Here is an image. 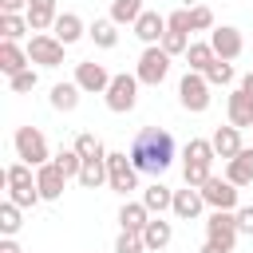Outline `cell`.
Masks as SVG:
<instances>
[{"instance_id":"25","label":"cell","mask_w":253,"mask_h":253,"mask_svg":"<svg viewBox=\"0 0 253 253\" xmlns=\"http://www.w3.org/2000/svg\"><path fill=\"white\" fill-rule=\"evenodd\" d=\"M79 95H83V91H79V83L71 79V83H55V87H51V95H47V103H51L55 111L71 115V111L79 107Z\"/></svg>"},{"instance_id":"30","label":"cell","mask_w":253,"mask_h":253,"mask_svg":"<svg viewBox=\"0 0 253 253\" xmlns=\"http://www.w3.org/2000/svg\"><path fill=\"white\" fill-rule=\"evenodd\" d=\"M213 59H217V55H213V47H210V43H190V51H186L190 71H198V75H206Z\"/></svg>"},{"instance_id":"4","label":"cell","mask_w":253,"mask_h":253,"mask_svg":"<svg viewBox=\"0 0 253 253\" xmlns=\"http://www.w3.org/2000/svg\"><path fill=\"white\" fill-rule=\"evenodd\" d=\"M16 158L20 162H28V166H47V158H51V150H47V138H43V130L40 126H16Z\"/></svg>"},{"instance_id":"38","label":"cell","mask_w":253,"mask_h":253,"mask_svg":"<svg viewBox=\"0 0 253 253\" xmlns=\"http://www.w3.org/2000/svg\"><path fill=\"white\" fill-rule=\"evenodd\" d=\"M36 83H40L36 67H28V71H20V75H12V79H8V87H12L16 95H28V91H36Z\"/></svg>"},{"instance_id":"22","label":"cell","mask_w":253,"mask_h":253,"mask_svg":"<svg viewBox=\"0 0 253 253\" xmlns=\"http://www.w3.org/2000/svg\"><path fill=\"white\" fill-rule=\"evenodd\" d=\"M225 111H229V126H237V130H245V126H253V99L237 87L233 95H229V103H225Z\"/></svg>"},{"instance_id":"34","label":"cell","mask_w":253,"mask_h":253,"mask_svg":"<svg viewBox=\"0 0 253 253\" xmlns=\"http://www.w3.org/2000/svg\"><path fill=\"white\" fill-rule=\"evenodd\" d=\"M206 83H210V87H225V83H233V63L213 59V63H210V71H206Z\"/></svg>"},{"instance_id":"14","label":"cell","mask_w":253,"mask_h":253,"mask_svg":"<svg viewBox=\"0 0 253 253\" xmlns=\"http://www.w3.org/2000/svg\"><path fill=\"white\" fill-rule=\"evenodd\" d=\"M36 186H40V198H43V202H55V198H63L67 174H63L55 162H47V166H40V170H36Z\"/></svg>"},{"instance_id":"18","label":"cell","mask_w":253,"mask_h":253,"mask_svg":"<svg viewBox=\"0 0 253 253\" xmlns=\"http://www.w3.org/2000/svg\"><path fill=\"white\" fill-rule=\"evenodd\" d=\"M150 210L142 206V202H123L119 206V225H123V233H142L146 225H150Z\"/></svg>"},{"instance_id":"27","label":"cell","mask_w":253,"mask_h":253,"mask_svg":"<svg viewBox=\"0 0 253 253\" xmlns=\"http://www.w3.org/2000/svg\"><path fill=\"white\" fill-rule=\"evenodd\" d=\"M115 28H119L115 20H95V24L87 28V36L95 40V47H103V51H111V47L119 43V32H115Z\"/></svg>"},{"instance_id":"19","label":"cell","mask_w":253,"mask_h":253,"mask_svg":"<svg viewBox=\"0 0 253 253\" xmlns=\"http://www.w3.org/2000/svg\"><path fill=\"white\" fill-rule=\"evenodd\" d=\"M221 178H229L237 190L249 186V182H253V146H241V154L225 162V174H221Z\"/></svg>"},{"instance_id":"45","label":"cell","mask_w":253,"mask_h":253,"mask_svg":"<svg viewBox=\"0 0 253 253\" xmlns=\"http://www.w3.org/2000/svg\"><path fill=\"white\" fill-rule=\"evenodd\" d=\"M241 91H245V95H249V99H253V71H249V75H245V79H241Z\"/></svg>"},{"instance_id":"17","label":"cell","mask_w":253,"mask_h":253,"mask_svg":"<svg viewBox=\"0 0 253 253\" xmlns=\"http://www.w3.org/2000/svg\"><path fill=\"white\" fill-rule=\"evenodd\" d=\"M202 206H206V198H202V190H194V186H186V190H174V217H182V221H194L198 213H202Z\"/></svg>"},{"instance_id":"6","label":"cell","mask_w":253,"mask_h":253,"mask_svg":"<svg viewBox=\"0 0 253 253\" xmlns=\"http://www.w3.org/2000/svg\"><path fill=\"white\" fill-rule=\"evenodd\" d=\"M107 186L115 190V194H130V190H138V170H134V162H130V154H123V150H107Z\"/></svg>"},{"instance_id":"42","label":"cell","mask_w":253,"mask_h":253,"mask_svg":"<svg viewBox=\"0 0 253 253\" xmlns=\"http://www.w3.org/2000/svg\"><path fill=\"white\" fill-rule=\"evenodd\" d=\"M0 12H16V16H24V12H28V0H0Z\"/></svg>"},{"instance_id":"15","label":"cell","mask_w":253,"mask_h":253,"mask_svg":"<svg viewBox=\"0 0 253 253\" xmlns=\"http://www.w3.org/2000/svg\"><path fill=\"white\" fill-rule=\"evenodd\" d=\"M28 24H32V32L40 36V32H47V28H55V20H59V8H55V0H28Z\"/></svg>"},{"instance_id":"21","label":"cell","mask_w":253,"mask_h":253,"mask_svg":"<svg viewBox=\"0 0 253 253\" xmlns=\"http://www.w3.org/2000/svg\"><path fill=\"white\" fill-rule=\"evenodd\" d=\"M134 36L150 47V43H162V36H166V16H158V12H142L138 20H134Z\"/></svg>"},{"instance_id":"33","label":"cell","mask_w":253,"mask_h":253,"mask_svg":"<svg viewBox=\"0 0 253 253\" xmlns=\"http://www.w3.org/2000/svg\"><path fill=\"white\" fill-rule=\"evenodd\" d=\"M20 225H24L20 206H16V202H4V206H0V233H4V237H16Z\"/></svg>"},{"instance_id":"16","label":"cell","mask_w":253,"mask_h":253,"mask_svg":"<svg viewBox=\"0 0 253 253\" xmlns=\"http://www.w3.org/2000/svg\"><path fill=\"white\" fill-rule=\"evenodd\" d=\"M28 47H20V43H12V40H0V71L12 79V75H20V71H28Z\"/></svg>"},{"instance_id":"8","label":"cell","mask_w":253,"mask_h":253,"mask_svg":"<svg viewBox=\"0 0 253 253\" xmlns=\"http://www.w3.org/2000/svg\"><path fill=\"white\" fill-rule=\"evenodd\" d=\"M134 103H138V75L119 71L111 79V87H107V107L115 115H126V111H134Z\"/></svg>"},{"instance_id":"37","label":"cell","mask_w":253,"mask_h":253,"mask_svg":"<svg viewBox=\"0 0 253 253\" xmlns=\"http://www.w3.org/2000/svg\"><path fill=\"white\" fill-rule=\"evenodd\" d=\"M162 51L174 59V55H186L190 51V36H182V32H166L162 36Z\"/></svg>"},{"instance_id":"7","label":"cell","mask_w":253,"mask_h":253,"mask_svg":"<svg viewBox=\"0 0 253 253\" xmlns=\"http://www.w3.org/2000/svg\"><path fill=\"white\" fill-rule=\"evenodd\" d=\"M134 75H138V83H142V87H158V83L170 75V55L162 51V43H150V47L138 55Z\"/></svg>"},{"instance_id":"20","label":"cell","mask_w":253,"mask_h":253,"mask_svg":"<svg viewBox=\"0 0 253 253\" xmlns=\"http://www.w3.org/2000/svg\"><path fill=\"white\" fill-rule=\"evenodd\" d=\"M51 36H55L63 47H71V43H79V40L87 36V28H83V20H79L75 12H59V20H55Z\"/></svg>"},{"instance_id":"2","label":"cell","mask_w":253,"mask_h":253,"mask_svg":"<svg viewBox=\"0 0 253 253\" xmlns=\"http://www.w3.org/2000/svg\"><path fill=\"white\" fill-rule=\"evenodd\" d=\"M213 142L210 138H190L186 142V150H182V178H186V186H194V190H202L210 178H213Z\"/></svg>"},{"instance_id":"41","label":"cell","mask_w":253,"mask_h":253,"mask_svg":"<svg viewBox=\"0 0 253 253\" xmlns=\"http://www.w3.org/2000/svg\"><path fill=\"white\" fill-rule=\"evenodd\" d=\"M237 229L253 237V206H241V210H237Z\"/></svg>"},{"instance_id":"43","label":"cell","mask_w":253,"mask_h":253,"mask_svg":"<svg viewBox=\"0 0 253 253\" xmlns=\"http://www.w3.org/2000/svg\"><path fill=\"white\" fill-rule=\"evenodd\" d=\"M0 253H24V249H20L12 237H4V241H0Z\"/></svg>"},{"instance_id":"39","label":"cell","mask_w":253,"mask_h":253,"mask_svg":"<svg viewBox=\"0 0 253 253\" xmlns=\"http://www.w3.org/2000/svg\"><path fill=\"white\" fill-rule=\"evenodd\" d=\"M115 253H146L142 233H119L115 237Z\"/></svg>"},{"instance_id":"31","label":"cell","mask_w":253,"mask_h":253,"mask_svg":"<svg viewBox=\"0 0 253 253\" xmlns=\"http://www.w3.org/2000/svg\"><path fill=\"white\" fill-rule=\"evenodd\" d=\"M75 154H79L83 162H103V158H107V146H103L95 134H79V138H75Z\"/></svg>"},{"instance_id":"36","label":"cell","mask_w":253,"mask_h":253,"mask_svg":"<svg viewBox=\"0 0 253 253\" xmlns=\"http://www.w3.org/2000/svg\"><path fill=\"white\" fill-rule=\"evenodd\" d=\"M190 28H194V32H213V28H217V24H213V12H210L206 4H194V8H190Z\"/></svg>"},{"instance_id":"24","label":"cell","mask_w":253,"mask_h":253,"mask_svg":"<svg viewBox=\"0 0 253 253\" xmlns=\"http://www.w3.org/2000/svg\"><path fill=\"white\" fill-rule=\"evenodd\" d=\"M142 241H146V253H158V249H166L174 241V225L162 221V217H150V225L142 229Z\"/></svg>"},{"instance_id":"5","label":"cell","mask_w":253,"mask_h":253,"mask_svg":"<svg viewBox=\"0 0 253 253\" xmlns=\"http://www.w3.org/2000/svg\"><path fill=\"white\" fill-rule=\"evenodd\" d=\"M210 83H206V75H198V71H186L182 79H178V103H182V111H190V115H202V111H210Z\"/></svg>"},{"instance_id":"28","label":"cell","mask_w":253,"mask_h":253,"mask_svg":"<svg viewBox=\"0 0 253 253\" xmlns=\"http://www.w3.org/2000/svg\"><path fill=\"white\" fill-rule=\"evenodd\" d=\"M142 12H146L142 0H111V16H107V20H115V24H130V28H134V20H138Z\"/></svg>"},{"instance_id":"44","label":"cell","mask_w":253,"mask_h":253,"mask_svg":"<svg viewBox=\"0 0 253 253\" xmlns=\"http://www.w3.org/2000/svg\"><path fill=\"white\" fill-rule=\"evenodd\" d=\"M198 253H229V249H221V245H213V241H202V249Z\"/></svg>"},{"instance_id":"9","label":"cell","mask_w":253,"mask_h":253,"mask_svg":"<svg viewBox=\"0 0 253 253\" xmlns=\"http://www.w3.org/2000/svg\"><path fill=\"white\" fill-rule=\"evenodd\" d=\"M237 213H229V210H213L210 217H206V241H213V245H221V249H229L233 253V245H237Z\"/></svg>"},{"instance_id":"12","label":"cell","mask_w":253,"mask_h":253,"mask_svg":"<svg viewBox=\"0 0 253 253\" xmlns=\"http://www.w3.org/2000/svg\"><path fill=\"white\" fill-rule=\"evenodd\" d=\"M202 198H206V206L210 210H229V213H237V186L229 182V178H210L206 186H202Z\"/></svg>"},{"instance_id":"29","label":"cell","mask_w":253,"mask_h":253,"mask_svg":"<svg viewBox=\"0 0 253 253\" xmlns=\"http://www.w3.org/2000/svg\"><path fill=\"white\" fill-rule=\"evenodd\" d=\"M28 32H32L28 16H16V12H4V16H0V36H4V40H12V43H16V40H20V36H28Z\"/></svg>"},{"instance_id":"35","label":"cell","mask_w":253,"mask_h":253,"mask_svg":"<svg viewBox=\"0 0 253 253\" xmlns=\"http://www.w3.org/2000/svg\"><path fill=\"white\" fill-rule=\"evenodd\" d=\"M51 162H55V166H59V170H63L67 178H75V182H79V170H83V158L75 154V146H71V150H59V154H55Z\"/></svg>"},{"instance_id":"11","label":"cell","mask_w":253,"mask_h":253,"mask_svg":"<svg viewBox=\"0 0 253 253\" xmlns=\"http://www.w3.org/2000/svg\"><path fill=\"white\" fill-rule=\"evenodd\" d=\"M111 79H115V75H111L103 63H95V59L75 63V83H79V91H87V95H107Z\"/></svg>"},{"instance_id":"26","label":"cell","mask_w":253,"mask_h":253,"mask_svg":"<svg viewBox=\"0 0 253 253\" xmlns=\"http://www.w3.org/2000/svg\"><path fill=\"white\" fill-rule=\"evenodd\" d=\"M142 206H146L150 213H158V217H162V210H170V206H174V190H170V186H162V182L154 178V186H146V190H142Z\"/></svg>"},{"instance_id":"3","label":"cell","mask_w":253,"mask_h":253,"mask_svg":"<svg viewBox=\"0 0 253 253\" xmlns=\"http://www.w3.org/2000/svg\"><path fill=\"white\" fill-rule=\"evenodd\" d=\"M32 170H36V166H28V162H12V166L4 170L8 202H16L20 210H28V206L43 202V198H40V186H36V174H32Z\"/></svg>"},{"instance_id":"40","label":"cell","mask_w":253,"mask_h":253,"mask_svg":"<svg viewBox=\"0 0 253 253\" xmlns=\"http://www.w3.org/2000/svg\"><path fill=\"white\" fill-rule=\"evenodd\" d=\"M166 32H182V36H190V32H194V28H190V8L170 12V16H166Z\"/></svg>"},{"instance_id":"23","label":"cell","mask_w":253,"mask_h":253,"mask_svg":"<svg viewBox=\"0 0 253 253\" xmlns=\"http://www.w3.org/2000/svg\"><path fill=\"white\" fill-rule=\"evenodd\" d=\"M210 142H213V154H217V158H225V162L241 154V130H237V126H217Z\"/></svg>"},{"instance_id":"13","label":"cell","mask_w":253,"mask_h":253,"mask_svg":"<svg viewBox=\"0 0 253 253\" xmlns=\"http://www.w3.org/2000/svg\"><path fill=\"white\" fill-rule=\"evenodd\" d=\"M210 47H213V55H217V59L233 63V59L245 51V40H241V32H237V28L221 24V28H213V32H210Z\"/></svg>"},{"instance_id":"1","label":"cell","mask_w":253,"mask_h":253,"mask_svg":"<svg viewBox=\"0 0 253 253\" xmlns=\"http://www.w3.org/2000/svg\"><path fill=\"white\" fill-rule=\"evenodd\" d=\"M130 162H134V170L138 174H166L170 170V162H174V138H170V130H162V126H142L138 134H134V142H130Z\"/></svg>"},{"instance_id":"10","label":"cell","mask_w":253,"mask_h":253,"mask_svg":"<svg viewBox=\"0 0 253 253\" xmlns=\"http://www.w3.org/2000/svg\"><path fill=\"white\" fill-rule=\"evenodd\" d=\"M28 59L40 63V67H59L63 63V43L51 32H40V36L28 40Z\"/></svg>"},{"instance_id":"32","label":"cell","mask_w":253,"mask_h":253,"mask_svg":"<svg viewBox=\"0 0 253 253\" xmlns=\"http://www.w3.org/2000/svg\"><path fill=\"white\" fill-rule=\"evenodd\" d=\"M103 182H107V158H103V162H83L79 186H83V190H99Z\"/></svg>"}]
</instances>
